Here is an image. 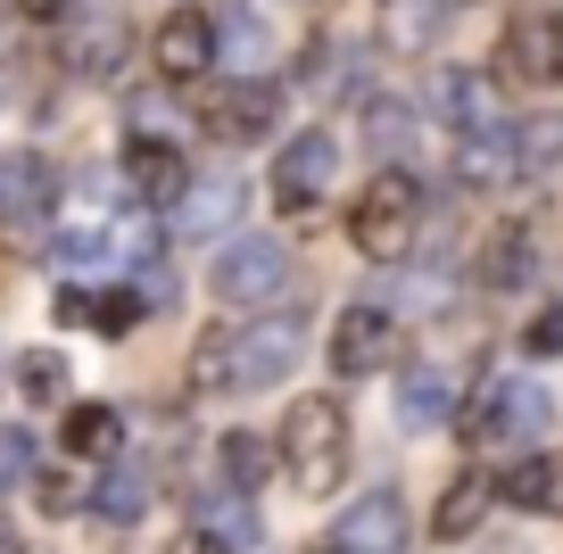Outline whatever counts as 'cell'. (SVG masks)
Masks as SVG:
<instances>
[{"mask_svg":"<svg viewBox=\"0 0 563 554\" xmlns=\"http://www.w3.org/2000/svg\"><path fill=\"white\" fill-rule=\"evenodd\" d=\"M282 472L299 480V497H332L349 480V414L332 398H299L282 414V439H274Z\"/></svg>","mask_w":563,"mask_h":554,"instance_id":"1","label":"cell"},{"mask_svg":"<svg viewBox=\"0 0 563 554\" xmlns=\"http://www.w3.org/2000/svg\"><path fill=\"white\" fill-rule=\"evenodd\" d=\"M290 364H299V323H249V331L199 340V381H224V389H274Z\"/></svg>","mask_w":563,"mask_h":554,"instance_id":"2","label":"cell"},{"mask_svg":"<svg viewBox=\"0 0 563 554\" xmlns=\"http://www.w3.org/2000/svg\"><path fill=\"white\" fill-rule=\"evenodd\" d=\"M415 215H422L415 182H406L398 166H389V174H373L365 191H356V208H349V241H356V257L398 265L406 248H415Z\"/></svg>","mask_w":563,"mask_h":554,"instance_id":"3","label":"cell"},{"mask_svg":"<svg viewBox=\"0 0 563 554\" xmlns=\"http://www.w3.org/2000/svg\"><path fill=\"white\" fill-rule=\"evenodd\" d=\"M282 290H290V257H282V241H265V232H249V241H232L224 257H216V298H224V307H274Z\"/></svg>","mask_w":563,"mask_h":554,"instance_id":"4","label":"cell"},{"mask_svg":"<svg viewBox=\"0 0 563 554\" xmlns=\"http://www.w3.org/2000/svg\"><path fill=\"white\" fill-rule=\"evenodd\" d=\"M332 166H340V141L332 133H290V141H282V157H274V199L290 215H307L323 191H332Z\"/></svg>","mask_w":563,"mask_h":554,"instance_id":"5","label":"cell"},{"mask_svg":"<svg viewBox=\"0 0 563 554\" xmlns=\"http://www.w3.org/2000/svg\"><path fill=\"white\" fill-rule=\"evenodd\" d=\"M497 75L530 91L563 84V18H514L506 42H497Z\"/></svg>","mask_w":563,"mask_h":554,"instance_id":"6","label":"cell"},{"mask_svg":"<svg viewBox=\"0 0 563 554\" xmlns=\"http://www.w3.org/2000/svg\"><path fill=\"white\" fill-rule=\"evenodd\" d=\"M150 67H158L166 84H199V75L216 67V18H199V9H175V18L150 34Z\"/></svg>","mask_w":563,"mask_h":554,"instance_id":"7","label":"cell"},{"mask_svg":"<svg viewBox=\"0 0 563 554\" xmlns=\"http://www.w3.org/2000/svg\"><path fill=\"white\" fill-rule=\"evenodd\" d=\"M530 422H547V389L539 381H506V389H489L456 431H464V447H497V439H522Z\"/></svg>","mask_w":563,"mask_h":554,"instance_id":"8","label":"cell"},{"mask_svg":"<svg viewBox=\"0 0 563 554\" xmlns=\"http://www.w3.org/2000/svg\"><path fill=\"white\" fill-rule=\"evenodd\" d=\"M332 554H406V505L389 497V488L356 497L349 513H340V530H332Z\"/></svg>","mask_w":563,"mask_h":554,"instance_id":"9","label":"cell"},{"mask_svg":"<svg viewBox=\"0 0 563 554\" xmlns=\"http://www.w3.org/2000/svg\"><path fill=\"white\" fill-rule=\"evenodd\" d=\"M389 356H398V323H389L382 307H349L332 323V364L340 373H382Z\"/></svg>","mask_w":563,"mask_h":554,"instance_id":"10","label":"cell"},{"mask_svg":"<svg viewBox=\"0 0 563 554\" xmlns=\"http://www.w3.org/2000/svg\"><path fill=\"white\" fill-rule=\"evenodd\" d=\"M530 274H539V232L522 215L489 224V241H481V290H530Z\"/></svg>","mask_w":563,"mask_h":554,"instance_id":"11","label":"cell"},{"mask_svg":"<svg viewBox=\"0 0 563 554\" xmlns=\"http://www.w3.org/2000/svg\"><path fill=\"white\" fill-rule=\"evenodd\" d=\"M51 191H58V174L42 166V157H25L18 182H0V232H9V241H42V224H51Z\"/></svg>","mask_w":563,"mask_h":554,"instance_id":"12","label":"cell"},{"mask_svg":"<svg viewBox=\"0 0 563 554\" xmlns=\"http://www.w3.org/2000/svg\"><path fill=\"white\" fill-rule=\"evenodd\" d=\"M199 117H208V133H224V141H265L274 133V84H224Z\"/></svg>","mask_w":563,"mask_h":554,"instance_id":"13","label":"cell"},{"mask_svg":"<svg viewBox=\"0 0 563 554\" xmlns=\"http://www.w3.org/2000/svg\"><path fill=\"white\" fill-rule=\"evenodd\" d=\"M124 174H133V191H141V199H183V182H191L183 149H175V141H150V133L124 141Z\"/></svg>","mask_w":563,"mask_h":554,"instance_id":"14","label":"cell"},{"mask_svg":"<svg viewBox=\"0 0 563 554\" xmlns=\"http://www.w3.org/2000/svg\"><path fill=\"white\" fill-rule=\"evenodd\" d=\"M398 414H406V431H440V422L456 414V373L415 364V373L398 381Z\"/></svg>","mask_w":563,"mask_h":554,"instance_id":"15","label":"cell"},{"mask_svg":"<svg viewBox=\"0 0 563 554\" xmlns=\"http://www.w3.org/2000/svg\"><path fill=\"white\" fill-rule=\"evenodd\" d=\"M497 497L522 505V513H563V455H522Z\"/></svg>","mask_w":563,"mask_h":554,"instance_id":"16","label":"cell"},{"mask_svg":"<svg viewBox=\"0 0 563 554\" xmlns=\"http://www.w3.org/2000/svg\"><path fill=\"white\" fill-rule=\"evenodd\" d=\"M489 497H497V488L481 480V472H456V480H448V497H440V513H431V530H440V538H473L481 513H489Z\"/></svg>","mask_w":563,"mask_h":554,"instance_id":"17","label":"cell"},{"mask_svg":"<svg viewBox=\"0 0 563 554\" xmlns=\"http://www.w3.org/2000/svg\"><path fill=\"white\" fill-rule=\"evenodd\" d=\"M67 447L84 455V464L117 455V447H124V422H117V406H75V414H67Z\"/></svg>","mask_w":563,"mask_h":554,"instance_id":"18","label":"cell"},{"mask_svg":"<svg viewBox=\"0 0 563 554\" xmlns=\"http://www.w3.org/2000/svg\"><path fill=\"white\" fill-rule=\"evenodd\" d=\"M440 34V0H382V42L389 51H415V42Z\"/></svg>","mask_w":563,"mask_h":554,"instance_id":"19","label":"cell"},{"mask_svg":"<svg viewBox=\"0 0 563 554\" xmlns=\"http://www.w3.org/2000/svg\"><path fill=\"white\" fill-rule=\"evenodd\" d=\"M514 157H522V166H563V108L514 124Z\"/></svg>","mask_w":563,"mask_h":554,"instance_id":"20","label":"cell"},{"mask_svg":"<svg viewBox=\"0 0 563 554\" xmlns=\"http://www.w3.org/2000/svg\"><path fill=\"white\" fill-rule=\"evenodd\" d=\"M282 455H274V439H257V431H232L224 439V472H232V488H265V472H274Z\"/></svg>","mask_w":563,"mask_h":554,"instance_id":"21","label":"cell"},{"mask_svg":"<svg viewBox=\"0 0 563 554\" xmlns=\"http://www.w3.org/2000/svg\"><path fill=\"white\" fill-rule=\"evenodd\" d=\"M431 117H448V124H464V133H473L481 124V75H440V91H431Z\"/></svg>","mask_w":563,"mask_h":554,"instance_id":"22","label":"cell"},{"mask_svg":"<svg viewBox=\"0 0 563 554\" xmlns=\"http://www.w3.org/2000/svg\"><path fill=\"white\" fill-rule=\"evenodd\" d=\"M514 166H522V157H514V133H473L464 141V174H473V182H506Z\"/></svg>","mask_w":563,"mask_h":554,"instance_id":"23","label":"cell"},{"mask_svg":"<svg viewBox=\"0 0 563 554\" xmlns=\"http://www.w3.org/2000/svg\"><path fill=\"white\" fill-rule=\"evenodd\" d=\"M18 389L25 398H67V364H58L51 347H25L18 356Z\"/></svg>","mask_w":563,"mask_h":554,"instance_id":"24","label":"cell"},{"mask_svg":"<svg viewBox=\"0 0 563 554\" xmlns=\"http://www.w3.org/2000/svg\"><path fill=\"white\" fill-rule=\"evenodd\" d=\"M42 513L51 521H67V513H84V480H75V472H42Z\"/></svg>","mask_w":563,"mask_h":554,"instance_id":"25","label":"cell"},{"mask_svg":"<svg viewBox=\"0 0 563 554\" xmlns=\"http://www.w3.org/2000/svg\"><path fill=\"white\" fill-rule=\"evenodd\" d=\"M141 505H150V480H141V472H117V480H108V497H100V513H108V521H133Z\"/></svg>","mask_w":563,"mask_h":554,"instance_id":"26","label":"cell"},{"mask_svg":"<svg viewBox=\"0 0 563 554\" xmlns=\"http://www.w3.org/2000/svg\"><path fill=\"white\" fill-rule=\"evenodd\" d=\"M141 307H150V298H141V290H117V298H91V323H100V331H133V323H141Z\"/></svg>","mask_w":563,"mask_h":554,"instance_id":"27","label":"cell"},{"mask_svg":"<svg viewBox=\"0 0 563 554\" xmlns=\"http://www.w3.org/2000/svg\"><path fill=\"white\" fill-rule=\"evenodd\" d=\"M555 347H563V307H539L522 323V356H555Z\"/></svg>","mask_w":563,"mask_h":554,"instance_id":"28","label":"cell"},{"mask_svg":"<svg viewBox=\"0 0 563 554\" xmlns=\"http://www.w3.org/2000/svg\"><path fill=\"white\" fill-rule=\"evenodd\" d=\"M216 215H232V182H216V191H191V208H183V232H216Z\"/></svg>","mask_w":563,"mask_h":554,"instance_id":"29","label":"cell"},{"mask_svg":"<svg viewBox=\"0 0 563 554\" xmlns=\"http://www.w3.org/2000/svg\"><path fill=\"white\" fill-rule=\"evenodd\" d=\"M124 51V34H117V18H91V42H75V67H108V58Z\"/></svg>","mask_w":563,"mask_h":554,"instance_id":"30","label":"cell"},{"mask_svg":"<svg viewBox=\"0 0 563 554\" xmlns=\"http://www.w3.org/2000/svg\"><path fill=\"white\" fill-rule=\"evenodd\" d=\"M25 472H34V439H25V431H0V488L25 480Z\"/></svg>","mask_w":563,"mask_h":554,"instance_id":"31","label":"cell"},{"mask_svg":"<svg viewBox=\"0 0 563 554\" xmlns=\"http://www.w3.org/2000/svg\"><path fill=\"white\" fill-rule=\"evenodd\" d=\"M166 554H232V546H224V538H216V530H183V538H175V546H166Z\"/></svg>","mask_w":563,"mask_h":554,"instance_id":"32","label":"cell"},{"mask_svg":"<svg viewBox=\"0 0 563 554\" xmlns=\"http://www.w3.org/2000/svg\"><path fill=\"white\" fill-rule=\"evenodd\" d=\"M67 9H75V0H18V18H25V25H58Z\"/></svg>","mask_w":563,"mask_h":554,"instance_id":"33","label":"cell"},{"mask_svg":"<svg viewBox=\"0 0 563 554\" xmlns=\"http://www.w3.org/2000/svg\"><path fill=\"white\" fill-rule=\"evenodd\" d=\"M51 314H58V323H91V290H58Z\"/></svg>","mask_w":563,"mask_h":554,"instance_id":"34","label":"cell"},{"mask_svg":"<svg viewBox=\"0 0 563 554\" xmlns=\"http://www.w3.org/2000/svg\"><path fill=\"white\" fill-rule=\"evenodd\" d=\"M9 546H18V538H9V521H0V554H9Z\"/></svg>","mask_w":563,"mask_h":554,"instance_id":"35","label":"cell"},{"mask_svg":"<svg viewBox=\"0 0 563 554\" xmlns=\"http://www.w3.org/2000/svg\"><path fill=\"white\" fill-rule=\"evenodd\" d=\"M0 51H9V34H0Z\"/></svg>","mask_w":563,"mask_h":554,"instance_id":"36","label":"cell"},{"mask_svg":"<svg viewBox=\"0 0 563 554\" xmlns=\"http://www.w3.org/2000/svg\"><path fill=\"white\" fill-rule=\"evenodd\" d=\"M18 554H34V546H18Z\"/></svg>","mask_w":563,"mask_h":554,"instance_id":"37","label":"cell"}]
</instances>
